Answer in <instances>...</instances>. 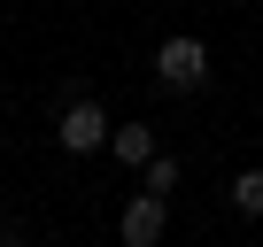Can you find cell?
<instances>
[{
	"label": "cell",
	"mask_w": 263,
	"mask_h": 247,
	"mask_svg": "<svg viewBox=\"0 0 263 247\" xmlns=\"http://www.w3.org/2000/svg\"><path fill=\"white\" fill-rule=\"evenodd\" d=\"M155 85H163V93H201V85H209V47H201L194 31L163 39V47H155Z\"/></svg>",
	"instance_id": "6da1fadb"
},
{
	"label": "cell",
	"mask_w": 263,
	"mask_h": 247,
	"mask_svg": "<svg viewBox=\"0 0 263 247\" xmlns=\"http://www.w3.org/2000/svg\"><path fill=\"white\" fill-rule=\"evenodd\" d=\"M54 139H62V155H101V147H108V108L78 93V100L62 108V123H54Z\"/></svg>",
	"instance_id": "7a4b0ae2"
},
{
	"label": "cell",
	"mask_w": 263,
	"mask_h": 247,
	"mask_svg": "<svg viewBox=\"0 0 263 247\" xmlns=\"http://www.w3.org/2000/svg\"><path fill=\"white\" fill-rule=\"evenodd\" d=\"M163 232H171V201L140 186V193L124 201V216H116V239H124V247H155Z\"/></svg>",
	"instance_id": "3957f363"
},
{
	"label": "cell",
	"mask_w": 263,
	"mask_h": 247,
	"mask_svg": "<svg viewBox=\"0 0 263 247\" xmlns=\"http://www.w3.org/2000/svg\"><path fill=\"white\" fill-rule=\"evenodd\" d=\"M108 155H116L124 170H140V162L155 155V132H147V123H108Z\"/></svg>",
	"instance_id": "277c9868"
},
{
	"label": "cell",
	"mask_w": 263,
	"mask_h": 247,
	"mask_svg": "<svg viewBox=\"0 0 263 247\" xmlns=\"http://www.w3.org/2000/svg\"><path fill=\"white\" fill-rule=\"evenodd\" d=\"M224 201H232L240 216H263V170H240V178L224 186Z\"/></svg>",
	"instance_id": "5b68a950"
},
{
	"label": "cell",
	"mask_w": 263,
	"mask_h": 247,
	"mask_svg": "<svg viewBox=\"0 0 263 247\" xmlns=\"http://www.w3.org/2000/svg\"><path fill=\"white\" fill-rule=\"evenodd\" d=\"M140 186L171 201V186H178V155H147V162H140Z\"/></svg>",
	"instance_id": "8992f818"
},
{
	"label": "cell",
	"mask_w": 263,
	"mask_h": 247,
	"mask_svg": "<svg viewBox=\"0 0 263 247\" xmlns=\"http://www.w3.org/2000/svg\"><path fill=\"white\" fill-rule=\"evenodd\" d=\"M0 247H24V239H16V232H0Z\"/></svg>",
	"instance_id": "52a82bcc"
}]
</instances>
